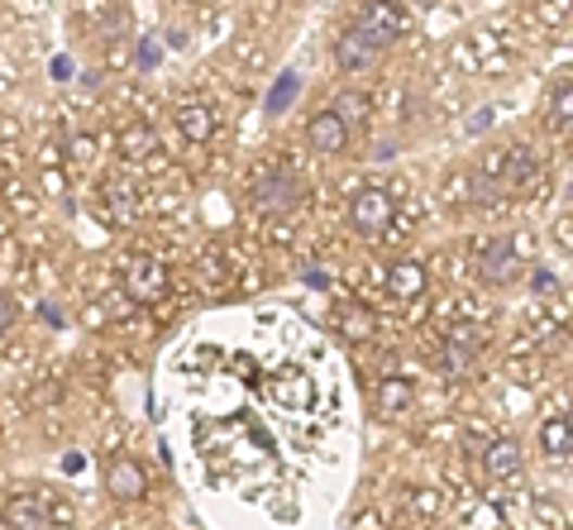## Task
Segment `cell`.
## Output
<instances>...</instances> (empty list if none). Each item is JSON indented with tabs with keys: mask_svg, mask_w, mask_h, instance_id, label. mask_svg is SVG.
I'll return each instance as SVG.
<instances>
[{
	"mask_svg": "<svg viewBox=\"0 0 573 530\" xmlns=\"http://www.w3.org/2000/svg\"><path fill=\"white\" fill-rule=\"evenodd\" d=\"M354 29L364 34V39L373 43L378 53H387L392 43H402L406 34H411V15H406L397 0H364V10H358Z\"/></svg>",
	"mask_w": 573,
	"mask_h": 530,
	"instance_id": "6da1fadb",
	"label": "cell"
},
{
	"mask_svg": "<svg viewBox=\"0 0 573 530\" xmlns=\"http://www.w3.org/2000/svg\"><path fill=\"white\" fill-rule=\"evenodd\" d=\"M392 220H397V201H392L387 191L364 187V191L354 197V206H349V225H354L358 235H382Z\"/></svg>",
	"mask_w": 573,
	"mask_h": 530,
	"instance_id": "7a4b0ae2",
	"label": "cell"
},
{
	"mask_svg": "<svg viewBox=\"0 0 573 530\" xmlns=\"http://www.w3.org/2000/svg\"><path fill=\"white\" fill-rule=\"evenodd\" d=\"M517 273H521V249H517V239H493V244L478 254V277H483L487 287H507V282H517Z\"/></svg>",
	"mask_w": 573,
	"mask_h": 530,
	"instance_id": "3957f363",
	"label": "cell"
},
{
	"mask_svg": "<svg viewBox=\"0 0 573 530\" xmlns=\"http://www.w3.org/2000/svg\"><path fill=\"white\" fill-rule=\"evenodd\" d=\"M125 292L135 301H163L167 292V268L158 258H129L125 263Z\"/></svg>",
	"mask_w": 573,
	"mask_h": 530,
	"instance_id": "277c9868",
	"label": "cell"
},
{
	"mask_svg": "<svg viewBox=\"0 0 573 530\" xmlns=\"http://www.w3.org/2000/svg\"><path fill=\"white\" fill-rule=\"evenodd\" d=\"M306 149L316 153H344L349 149V125L334 111H316L306 119Z\"/></svg>",
	"mask_w": 573,
	"mask_h": 530,
	"instance_id": "5b68a950",
	"label": "cell"
},
{
	"mask_svg": "<svg viewBox=\"0 0 573 530\" xmlns=\"http://www.w3.org/2000/svg\"><path fill=\"white\" fill-rule=\"evenodd\" d=\"M5 526L10 530H53V516H48V502L34 497V492H15V497L5 502Z\"/></svg>",
	"mask_w": 573,
	"mask_h": 530,
	"instance_id": "8992f818",
	"label": "cell"
},
{
	"mask_svg": "<svg viewBox=\"0 0 573 530\" xmlns=\"http://www.w3.org/2000/svg\"><path fill=\"white\" fill-rule=\"evenodd\" d=\"M105 492L115 502H139L149 492V478H143V468L135 459H111L105 464Z\"/></svg>",
	"mask_w": 573,
	"mask_h": 530,
	"instance_id": "52a82bcc",
	"label": "cell"
},
{
	"mask_svg": "<svg viewBox=\"0 0 573 530\" xmlns=\"http://www.w3.org/2000/svg\"><path fill=\"white\" fill-rule=\"evenodd\" d=\"M378 58L382 53L358 29H344L340 39H334V67H340V72H368V67L378 63Z\"/></svg>",
	"mask_w": 573,
	"mask_h": 530,
	"instance_id": "ba28073f",
	"label": "cell"
},
{
	"mask_svg": "<svg viewBox=\"0 0 573 530\" xmlns=\"http://www.w3.org/2000/svg\"><path fill=\"white\" fill-rule=\"evenodd\" d=\"M296 197H302V187H296L292 173H272V177H263V182L254 187V206L258 211H286V206H296Z\"/></svg>",
	"mask_w": 573,
	"mask_h": 530,
	"instance_id": "9c48e42d",
	"label": "cell"
},
{
	"mask_svg": "<svg viewBox=\"0 0 573 530\" xmlns=\"http://www.w3.org/2000/svg\"><path fill=\"white\" fill-rule=\"evenodd\" d=\"M521 464H525V454H521V444H517V440H493V444H487V454H483V474H487V478H497V483L517 478V474H521Z\"/></svg>",
	"mask_w": 573,
	"mask_h": 530,
	"instance_id": "30bf717a",
	"label": "cell"
},
{
	"mask_svg": "<svg viewBox=\"0 0 573 530\" xmlns=\"http://www.w3.org/2000/svg\"><path fill=\"white\" fill-rule=\"evenodd\" d=\"M340 340H349V344H364V340H373L378 335V316L364 306V301H349V306H340Z\"/></svg>",
	"mask_w": 573,
	"mask_h": 530,
	"instance_id": "8fae6325",
	"label": "cell"
},
{
	"mask_svg": "<svg viewBox=\"0 0 573 530\" xmlns=\"http://www.w3.org/2000/svg\"><path fill=\"white\" fill-rule=\"evenodd\" d=\"M177 129H182L191 143H206L215 129H220V115H215L211 105H201V101H187L182 111H177Z\"/></svg>",
	"mask_w": 573,
	"mask_h": 530,
	"instance_id": "7c38bea8",
	"label": "cell"
},
{
	"mask_svg": "<svg viewBox=\"0 0 573 530\" xmlns=\"http://www.w3.org/2000/svg\"><path fill=\"white\" fill-rule=\"evenodd\" d=\"M387 292L402 296V301L421 296V292H425V263H416V258L392 263V268H387Z\"/></svg>",
	"mask_w": 573,
	"mask_h": 530,
	"instance_id": "4fadbf2b",
	"label": "cell"
},
{
	"mask_svg": "<svg viewBox=\"0 0 573 530\" xmlns=\"http://www.w3.org/2000/svg\"><path fill=\"white\" fill-rule=\"evenodd\" d=\"M411 402H416L411 378H402V373H387V378L378 382V412L382 416H402Z\"/></svg>",
	"mask_w": 573,
	"mask_h": 530,
	"instance_id": "5bb4252c",
	"label": "cell"
},
{
	"mask_svg": "<svg viewBox=\"0 0 573 530\" xmlns=\"http://www.w3.org/2000/svg\"><path fill=\"white\" fill-rule=\"evenodd\" d=\"M478 349H483V340H478L473 330H454L449 344H445V368H449V373H469V364H473Z\"/></svg>",
	"mask_w": 573,
	"mask_h": 530,
	"instance_id": "9a60e30c",
	"label": "cell"
},
{
	"mask_svg": "<svg viewBox=\"0 0 573 530\" xmlns=\"http://www.w3.org/2000/svg\"><path fill=\"white\" fill-rule=\"evenodd\" d=\"M540 450L549 454V459H564V454H573V426L569 416H555L540 426Z\"/></svg>",
	"mask_w": 573,
	"mask_h": 530,
	"instance_id": "2e32d148",
	"label": "cell"
},
{
	"mask_svg": "<svg viewBox=\"0 0 573 530\" xmlns=\"http://www.w3.org/2000/svg\"><path fill=\"white\" fill-rule=\"evenodd\" d=\"M545 119H549V129H559V135H569V129H573V77H569V81H559V87H555V96H549V111H545Z\"/></svg>",
	"mask_w": 573,
	"mask_h": 530,
	"instance_id": "e0dca14e",
	"label": "cell"
},
{
	"mask_svg": "<svg viewBox=\"0 0 573 530\" xmlns=\"http://www.w3.org/2000/svg\"><path fill=\"white\" fill-rule=\"evenodd\" d=\"M119 149H125L129 159H143V153L153 149V129H149V125H135V129H125V135H119Z\"/></svg>",
	"mask_w": 573,
	"mask_h": 530,
	"instance_id": "ac0fdd59",
	"label": "cell"
},
{
	"mask_svg": "<svg viewBox=\"0 0 573 530\" xmlns=\"http://www.w3.org/2000/svg\"><path fill=\"white\" fill-rule=\"evenodd\" d=\"M330 111L340 115L344 125H354V119H364V115H368V101H364V96H354V91H349V96H340V101H334Z\"/></svg>",
	"mask_w": 573,
	"mask_h": 530,
	"instance_id": "d6986e66",
	"label": "cell"
},
{
	"mask_svg": "<svg viewBox=\"0 0 573 530\" xmlns=\"http://www.w3.org/2000/svg\"><path fill=\"white\" fill-rule=\"evenodd\" d=\"M10 325H15V296H10V292H0V335H5Z\"/></svg>",
	"mask_w": 573,
	"mask_h": 530,
	"instance_id": "ffe728a7",
	"label": "cell"
},
{
	"mask_svg": "<svg viewBox=\"0 0 573 530\" xmlns=\"http://www.w3.org/2000/svg\"><path fill=\"white\" fill-rule=\"evenodd\" d=\"M53 77H63V81L72 77V63H67V58H53Z\"/></svg>",
	"mask_w": 573,
	"mask_h": 530,
	"instance_id": "44dd1931",
	"label": "cell"
},
{
	"mask_svg": "<svg viewBox=\"0 0 573 530\" xmlns=\"http://www.w3.org/2000/svg\"><path fill=\"white\" fill-rule=\"evenodd\" d=\"M569 426H573V416H569Z\"/></svg>",
	"mask_w": 573,
	"mask_h": 530,
	"instance_id": "7402d4cb",
	"label": "cell"
}]
</instances>
